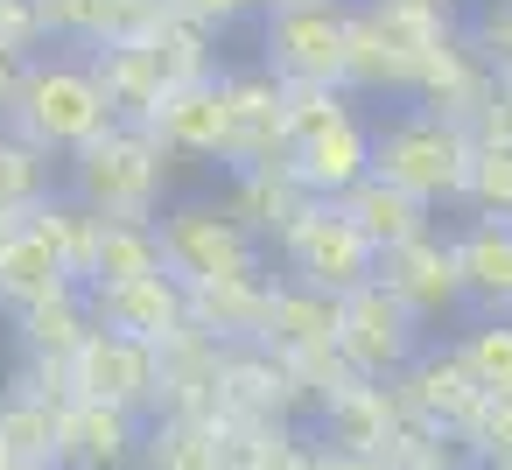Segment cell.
Here are the masks:
<instances>
[{
    "instance_id": "obj_21",
    "label": "cell",
    "mask_w": 512,
    "mask_h": 470,
    "mask_svg": "<svg viewBox=\"0 0 512 470\" xmlns=\"http://www.w3.org/2000/svg\"><path fill=\"white\" fill-rule=\"evenodd\" d=\"M225 204H232L239 225H253L274 246L288 232V218L309 204V190H302L295 162H239V169H225Z\"/></svg>"
},
{
    "instance_id": "obj_41",
    "label": "cell",
    "mask_w": 512,
    "mask_h": 470,
    "mask_svg": "<svg viewBox=\"0 0 512 470\" xmlns=\"http://www.w3.org/2000/svg\"><path fill=\"white\" fill-rule=\"evenodd\" d=\"M22 64H29V57H8V50H0V113H8V99H15V78H22Z\"/></svg>"
},
{
    "instance_id": "obj_33",
    "label": "cell",
    "mask_w": 512,
    "mask_h": 470,
    "mask_svg": "<svg viewBox=\"0 0 512 470\" xmlns=\"http://www.w3.org/2000/svg\"><path fill=\"white\" fill-rule=\"evenodd\" d=\"M463 211H470V218H505V225H512V141H484V134H477V162H470Z\"/></svg>"
},
{
    "instance_id": "obj_20",
    "label": "cell",
    "mask_w": 512,
    "mask_h": 470,
    "mask_svg": "<svg viewBox=\"0 0 512 470\" xmlns=\"http://www.w3.org/2000/svg\"><path fill=\"white\" fill-rule=\"evenodd\" d=\"M162 15V0H43L50 50H106L141 36Z\"/></svg>"
},
{
    "instance_id": "obj_31",
    "label": "cell",
    "mask_w": 512,
    "mask_h": 470,
    "mask_svg": "<svg viewBox=\"0 0 512 470\" xmlns=\"http://www.w3.org/2000/svg\"><path fill=\"white\" fill-rule=\"evenodd\" d=\"M456 351H463V365H470V379L484 393L512 400V316H470Z\"/></svg>"
},
{
    "instance_id": "obj_25",
    "label": "cell",
    "mask_w": 512,
    "mask_h": 470,
    "mask_svg": "<svg viewBox=\"0 0 512 470\" xmlns=\"http://www.w3.org/2000/svg\"><path fill=\"white\" fill-rule=\"evenodd\" d=\"M15 330H22L29 358H57V365H71V351L92 337V295H85V288H57V295L15 309Z\"/></svg>"
},
{
    "instance_id": "obj_26",
    "label": "cell",
    "mask_w": 512,
    "mask_h": 470,
    "mask_svg": "<svg viewBox=\"0 0 512 470\" xmlns=\"http://www.w3.org/2000/svg\"><path fill=\"white\" fill-rule=\"evenodd\" d=\"M141 43H148V57L162 64V78H169V92L176 85H197V78H218L225 64H218V29H204V22H183V15H155L148 29H141Z\"/></svg>"
},
{
    "instance_id": "obj_12",
    "label": "cell",
    "mask_w": 512,
    "mask_h": 470,
    "mask_svg": "<svg viewBox=\"0 0 512 470\" xmlns=\"http://www.w3.org/2000/svg\"><path fill=\"white\" fill-rule=\"evenodd\" d=\"M85 295H92V323L99 330H127V337H148V344H176L190 330V288L169 267L134 274V281H99Z\"/></svg>"
},
{
    "instance_id": "obj_35",
    "label": "cell",
    "mask_w": 512,
    "mask_h": 470,
    "mask_svg": "<svg viewBox=\"0 0 512 470\" xmlns=\"http://www.w3.org/2000/svg\"><path fill=\"white\" fill-rule=\"evenodd\" d=\"M351 106H365L358 92H344V85H288V141H302V134H316V127H330L337 113H351Z\"/></svg>"
},
{
    "instance_id": "obj_10",
    "label": "cell",
    "mask_w": 512,
    "mask_h": 470,
    "mask_svg": "<svg viewBox=\"0 0 512 470\" xmlns=\"http://www.w3.org/2000/svg\"><path fill=\"white\" fill-rule=\"evenodd\" d=\"M148 127H155V141L176 162H211V169H232L239 162V113L225 99V71L218 78H197V85H176L155 106Z\"/></svg>"
},
{
    "instance_id": "obj_13",
    "label": "cell",
    "mask_w": 512,
    "mask_h": 470,
    "mask_svg": "<svg viewBox=\"0 0 512 470\" xmlns=\"http://www.w3.org/2000/svg\"><path fill=\"white\" fill-rule=\"evenodd\" d=\"M372 148H379V120H372L365 106H351V113H337L330 127L302 134V141L288 148V162H295V176H302L309 197H351V190L372 176Z\"/></svg>"
},
{
    "instance_id": "obj_14",
    "label": "cell",
    "mask_w": 512,
    "mask_h": 470,
    "mask_svg": "<svg viewBox=\"0 0 512 470\" xmlns=\"http://www.w3.org/2000/svg\"><path fill=\"white\" fill-rule=\"evenodd\" d=\"M400 400H407V414H414V421H428V428L449 442V435H463V428L477 421V407H484L491 393L470 379V365H463V351H456V344H442V351H435V344H421V358L400 372Z\"/></svg>"
},
{
    "instance_id": "obj_42",
    "label": "cell",
    "mask_w": 512,
    "mask_h": 470,
    "mask_svg": "<svg viewBox=\"0 0 512 470\" xmlns=\"http://www.w3.org/2000/svg\"><path fill=\"white\" fill-rule=\"evenodd\" d=\"M407 470H456L449 456H421V463H407Z\"/></svg>"
},
{
    "instance_id": "obj_43",
    "label": "cell",
    "mask_w": 512,
    "mask_h": 470,
    "mask_svg": "<svg viewBox=\"0 0 512 470\" xmlns=\"http://www.w3.org/2000/svg\"><path fill=\"white\" fill-rule=\"evenodd\" d=\"M15 225H22V218H15V211H8V204H0V239H8V232H15Z\"/></svg>"
},
{
    "instance_id": "obj_7",
    "label": "cell",
    "mask_w": 512,
    "mask_h": 470,
    "mask_svg": "<svg viewBox=\"0 0 512 470\" xmlns=\"http://www.w3.org/2000/svg\"><path fill=\"white\" fill-rule=\"evenodd\" d=\"M428 344V323L372 274L365 288L344 295V316H337V358L365 379H400Z\"/></svg>"
},
{
    "instance_id": "obj_15",
    "label": "cell",
    "mask_w": 512,
    "mask_h": 470,
    "mask_svg": "<svg viewBox=\"0 0 512 470\" xmlns=\"http://www.w3.org/2000/svg\"><path fill=\"white\" fill-rule=\"evenodd\" d=\"M400 421H407L400 386H379V379H365V372H344L337 386H323V435H330V449L386 456V449L400 442Z\"/></svg>"
},
{
    "instance_id": "obj_3",
    "label": "cell",
    "mask_w": 512,
    "mask_h": 470,
    "mask_svg": "<svg viewBox=\"0 0 512 470\" xmlns=\"http://www.w3.org/2000/svg\"><path fill=\"white\" fill-rule=\"evenodd\" d=\"M470 162H477V127L428 113V106H393L379 113V148L372 169L400 190H414L428 211H463L470 190Z\"/></svg>"
},
{
    "instance_id": "obj_32",
    "label": "cell",
    "mask_w": 512,
    "mask_h": 470,
    "mask_svg": "<svg viewBox=\"0 0 512 470\" xmlns=\"http://www.w3.org/2000/svg\"><path fill=\"white\" fill-rule=\"evenodd\" d=\"M155 470H225L218 463V414H176L155 428Z\"/></svg>"
},
{
    "instance_id": "obj_37",
    "label": "cell",
    "mask_w": 512,
    "mask_h": 470,
    "mask_svg": "<svg viewBox=\"0 0 512 470\" xmlns=\"http://www.w3.org/2000/svg\"><path fill=\"white\" fill-rule=\"evenodd\" d=\"M0 50H8V57H43L50 50L43 0H0Z\"/></svg>"
},
{
    "instance_id": "obj_27",
    "label": "cell",
    "mask_w": 512,
    "mask_h": 470,
    "mask_svg": "<svg viewBox=\"0 0 512 470\" xmlns=\"http://www.w3.org/2000/svg\"><path fill=\"white\" fill-rule=\"evenodd\" d=\"M29 225L57 246V260L71 267V281H78V288H92V260H99V232H106V218H99V211H85L71 190H57V197H43V204L29 211Z\"/></svg>"
},
{
    "instance_id": "obj_5",
    "label": "cell",
    "mask_w": 512,
    "mask_h": 470,
    "mask_svg": "<svg viewBox=\"0 0 512 470\" xmlns=\"http://www.w3.org/2000/svg\"><path fill=\"white\" fill-rule=\"evenodd\" d=\"M274 253H281V267H288L295 281L330 288V295H351V288H365V281L379 274V246L358 232V218H351L337 197H309V204L288 218V232L274 239Z\"/></svg>"
},
{
    "instance_id": "obj_44",
    "label": "cell",
    "mask_w": 512,
    "mask_h": 470,
    "mask_svg": "<svg viewBox=\"0 0 512 470\" xmlns=\"http://www.w3.org/2000/svg\"><path fill=\"white\" fill-rule=\"evenodd\" d=\"M8 470H57V463H8Z\"/></svg>"
},
{
    "instance_id": "obj_16",
    "label": "cell",
    "mask_w": 512,
    "mask_h": 470,
    "mask_svg": "<svg viewBox=\"0 0 512 470\" xmlns=\"http://www.w3.org/2000/svg\"><path fill=\"white\" fill-rule=\"evenodd\" d=\"M141 414L106 400H64L57 414V470H127L141 456Z\"/></svg>"
},
{
    "instance_id": "obj_24",
    "label": "cell",
    "mask_w": 512,
    "mask_h": 470,
    "mask_svg": "<svg viewBox=\"0 0 512 470\" xmlns=\"http://www.w3.org/2000/svg\"><path fill=\"white\" fill-rule=\"evenodd\" d=\"M85 57L99 64L113 113L148 127V120H155V106L169 99V78H162V64L148 57V43H141V36H127V43H106V50H85Z\"/></svg>"
},
{
    "instance_id": "obj_9",
    "label": "cell",
    "mask_w": 512,
    "mask_h": 470,
    "mask_svg": "<svg viewBox=\"0 0 512 470\" xmlns=\"http://www.w3.org/2000/svg\"><path fill=\"white\" fill-rule=\"evenodd\" d=\"M162 344L148 337H127V330H99L71 351V400H106V407H127V414H148L162 407Z\"/></svg>"
},
{
    "instance_id": "obj_2",
    "label": "cell",
    "mask_w": 512,
    "mask_h": 470,
    "mask_svg": "<svg viewBox=\"0 0 512 470\" xmlns=\"http://www.w3.org/2000/svg\"><path fill=\"white\" fill-rule=\"evenodd\" d=\"M169 176H176V155L141 120H113L99 141H85L78 155H64V190L85 211L120 218V225H155L162 197H169Z\"/></svg>"
},
{
    "instance_id": "obj_40",
    "label": "cell",
    "mask_w": 512,
    "mask_h": 470,
    "mask_svg": "<svg viewBox=\"0 0 512 470\" xmlns=\"http://www.w3.org/2000/svg\"><path fill=\"white\" fill-rule=\"evenodd\" d=\"M309 470H393V456H365V449H323Z\"/></svg>"
},
{
    "instance_id": "obj_23",
    "label": "cell",
    "mask_w": 512,
    "mask_h": 470,
    "mask_svg": "<svg viewBox=\"0 0 512 470\" xmlns=\"http://www.w3.org/2000/svg\"><path fill=\"white\" fill-rule=\"evenodd\" d=\"M57 288H78V281H71V267L57 260V246L22 218L8 239H0V309H29V302H43V295H57Z\"/></svg>"
},
{
    "instance_id": "obj_30",
    "label": "cell",
    "mask_w": 512,
    "mask_h": 470,
    "mask_svg": "<svg viewBox=\"0 0 512 470\" xmlns=\"http://www.w3.org/2000/svg\"><path fill=\"white\" fill-rule=\"evenodd\" d=\"M155 267H169L162 260V225H120V218H106L99 260H92V288L99 281H134V274H155Z\"/></svg>"
},
{
    "instance_id": "obj_8",
    "label": "cell",
    "mask_w": 512,
    "mask_h": 470,
    "mask_svg": "<svg viewBox=\"0 0 512 470\" xmlns=\"http://www.w3.org/2000/svg\"><path fill=\"white\" fill-rule=\"evenodd\" d=\"M337 316H344V295H330V288H309V281L281 274V281H267L260 344H267V351H281L302 379H316V372H351V365L337 358Z\"/></svg>"
},
{
    "instance_id": "obj_29",
    "label": "cell",
    "mask_w": 512,
    "mask_h": 470,
    "mask_svg": "<svg viewBox=\"0 0 512 470\" xmlns=\"http://www.w3.org/2000/svg\"><path fill=\"white\" fill-rule=\"evenodd\" d=\"M57 414L64 400H43V393H8L0 400V449L15 463H57Z\"/></svg>"
},
{
    "instance_id": "obj_45",
    "label": "cell",
    "mask_w": 512,
    "mask_h": 470,
    "mask_svg": "<svg viewBox=\"0 0 512 470\" xmlns=\"http://www.w3.org/2000/svg\"><path fill=\"white\" fill-rule=\"evenodd\" d=\"M8 463H15V456H8V449H0V470H8Z\"/></svg>"
},
{
    "instance_id": "obj_34",
    "label": "cell",
    "mask_w": 512,
    "mask_h": 470,
    "mask_svg": "<svg viewBox=\"0 0 512 470\" xmlns=\"http://www.w3.org/2000/svg\"><path fill=\"white\" fill-rule=\"evenodd\" d=\"M463 36L491 64V78H512V0H477V8H463Z\"/></svg>"
},
{
    "instance_id": "obj_38",
    "label": "cell",
    "mask_w": 512,
    "mask_h": 470,
    "mask_svg": "<svg viewBox=\"0 0 512 470\" xmlns=\"http://www.w3.org/2000/svg\"><path fill=\"white\" fill-rule=\"evenodd\" d=\"M169 15H183V22H204V29H239V22H253L260 15V0H162Z\"/></svg>"
},
{
    "instance_id": "obj_28",
    "label": "cell",
    "mask_w": 512,
    "mask_h": 470,
    "mask_svg": "<svg viewBox=\"0 0 512 470\" xmlns=\"http://www.w3.org/2000/svg\"><path fill=\"white\" fill-rule=\"evenodd\" d=\"M64 190V162L50 155V148H36V141H22L8 120H0V204H8L15 218H29L43 197H57Z\"/></svg>"
},
{
    "instance_id": "obj_17",
    "label": "cell",
    "mask_w": 512,
    "mask_h": 470,
    "mask_svg": "<svg viewBox=\"0 0 512 470\" xmlns=\"http://www.w3.org/2000/svg\"><path fill=\"white\" fill-rule=\"evenodd\" d=\"M225 99L239 113V162H288V148H295L288 141V78H274L260 57L225 64Z\"/></svg>"
},
{
    "instance_id": "obj_19",
    "label": "cell",
    "mask_w": 512,
    "mask_h": 470,
    "mask_svg": "<svg viewBox=\"0 0 512 470\" xmlns=\"http://www.w3.org/2000/svg\"><path fill=\"white\" fill-rule=\"evenodd\" d=\"M449 239H456L470 309L477 316H512V225L505 218H463Z\"/></svg>"
},
{
    "instance_id": "obj_4",
    "label": "cell",
    "mask_w": 512,
    "mask_h": 470,
    "mask_svg": "<svg viewBox=\"0 0 512 470\" xmlns=\"http://www.w3.org/2000/svg\"><path fill=\"white\" fill-rule=\"evenodd\" d=\"M162 260L183 288H211V281H253L267 274V239L253 225L232 218L225 197H183L162 204Z\"/></svg>"
},
{
    "instance_id": "obj_1",
    "label": "cell",
    "mask_w": 512,
    "mask_h": 470,
    "mask_svg": "<svg viewBox=\"0 0 512 470\" xmlns=\"http://www.w3.org/2000/svg\"><path fill=\"white\" fill-rule=\"evenodd\" d=\"M0 120H8L22 141H36V148H50V155L64 162V155H78L85 141H99L120 113H113L106 78H99V64H92L85 50H43V57L22 64L15 99H8V113H0Z\"/></svg>"
},
{
    "instance_id": "obj_18",
    "label": "cell",
    "mask_w": 512,
    "mask_h": 470,
    "mask_svg": "<svg viewBox=\"0 0 512 470\" xmlns=\"http://www.w3.org/2000/svg\"><path fill=\"white\" fill-rule=\"evenodd\" d=\"M491 92H498V78H491V64L470 50V36H449V43L421 64L407 106H428V113H449V120L477 127V113L491 106Z\"/></svg>"
},
{
    "instance_id": "obj_36",
    "label": "cell",
    "mask_w": 512,
    "mask_h": 470,
    "mask_svg": "<svg viewBox=\"0 0 512 470\" xmlns=\"http://www.w3.org/2000/svg\"><path fill=\"white\" fill-rule=\"evenodd\" d=\"M463 442H470L491 470H512V400H498V393H491V400L477 407V421L463 428Z\"/></svg>"
},
{
    "instance_id": "obj_22",
    "label": "cell",
    "mask_w": 512,
    "mask_h": 470,
    "mask_svg": "<svg viewBox=\"0 0 512 470\" xmlns=\"http://www.w3.org/2000/svg\"><path fill=\"white\" fill-rule=\"evenodd\" d=\"M351 218H358V232L379 246V253H393V246H407V239H421L428 225H442V211H428L414 190H400V183H386L379 169L351 190V197H337Z\"/></svg>"
},
{
    "instance_id": "obj_11",
    "label": "cell",
    "mask_w": 512,
    "mask_h": 470,
    "mask_svg": "<svg viewBox=\"0 0 512 470\" xmlns=\"http://www.w3.org/2000/svg\"><path fill=\"white\" fill-rule=\"evenodd\" d=\"M379 281H386V288H393L428 330L470 309V295H463V267H456V239H449L442 225H428L421 239L379 253Z\"/></svg>"
},
{
    "instance_id": "obj_39",
    "label": "cell",
    "mask_w": 512,
    "mask_h": 470,
    "mask_svg": "<svg viewBox=\"0 0 512 470\" xmlns=\"http://www.w3.org/2000/svg\"><path fill=\"white\" fill-rule=\"evenodd\" d=\"M477 134H484V141H512V78H498L491 106L477 113Z\"/></svg>"
},
{
    "instance_id": "obj_6",
    "label": "cell",
    "mask_w": 512,
    "mask_h": 470,
    "mask_svg": "<svg viewBox=\"0 0 512 470\" xmlns=\"http://www.w3.org/2000/svg\"><path fill=\"white\" fill-rule=\"evenodd\" d=\"M344 43L351 0H288L260 15V64L288 85H344Z\"/></svg>"
}]
</instances>
